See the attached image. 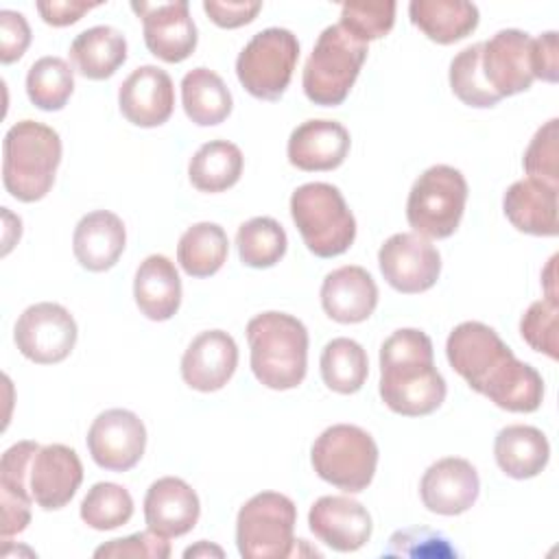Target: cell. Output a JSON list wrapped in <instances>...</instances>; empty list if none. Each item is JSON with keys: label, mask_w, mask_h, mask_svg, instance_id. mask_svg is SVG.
Listing matches in <instances>:
<instances>
[{"label": "cell", "mask_w": 559, "mask_h": 559, "mask_svg": "<svg viewBox=\"0 0 559 559\" xmlns=\"http://www.w3.org/2000/svg\"><path fill=\"white\" fill-rule=\"evenodd\" d=\"M41 20L50 26H68L83 17V13L98 7V2H79V0H50L35 4Z\"/></svg>", "instance_id": "c3c4849f"}, {"label": "cell", "mask_w": 559, "mask_h": 559, "mask_svg": "<svg viewBox=\"0 0 559 559\" xmlns=\"http://www.w3.org/2000/svg\"><path fill=\"white\" fill-rule=\"evenodd\" d=\"M242 151L227 140H210L190 159V183L201 192H223L242 175Z\"/></svg>", "instance_id": "d6a6232c"}, {"label": "cell", "mask_w": 559, "mask_h": 559, "mask_svg": "<svg viewBox=\"0 0 559 559\" xmlns=\"http://www.w3.org/2000/svg\"><path fill=\"white\" fill-rule=\"evenodd\" d=\"M319 367L325 386L341 395H352L360 391L369 373L367 352L360 343L347 336L332 338L323 347Z\"/></svg>", "instance_id": "e575fe53"}, {"label": "cell", "mask_w": 559, "mask_h": 559, "mask_svg": "<svg viewBox=\"0 0 559 559\" xmlns=\"http://www.w3.org/2000/svg\"><path fill=\"white\" fill-rule=\"evenodd\" d=\"M480 52H483V41L463 48L450 61V87L461 103L485 109V107L498 105L502 98L485 81L483 68H480Z\"/></svg>", "instance_id": "74e56055"}, {"label": "cell", "mask_w": 559, "mask_h": 559, "mask_svg": "<svg viewBox=\"0 0 559 559\" xmlns=\"http://www.w3.org/2000/svg\"><path fill=\"white\" fill-rule=\"evenodd\" d=\"M480 480L476 467L461 456L432 463L419 483V496L428 511L439 515L465 513L478 498Z\"/></svg>", "instance_id": "ac0fdd59"}, {"label": "cell", "mask_w": 559, "mask_h": 559, "mask_svg": "<svg viewBox=\"0 0 559 559\" xmlns=\"http://www.w3.org/2000/svg\"><path fill=\"white\" fill-rule=\"evenodd\" d=\"M312 535L336 552H354L371 537L369 511L349 496H321L308 513Z\"/></svg>", "instance_id": "e0dca14e"}, {"label": "cell", "mask_w": 559, "mask_h": 559, "mask_svg": "<svg viewBox=\"0 0 559 559\" xmlns=\"http://www.w3.org/2000/svg\"><path fill=\"white\" fill-rule=\"evenodd\" d=\"M76 321L59 304L39 301L28 306L15 321L13 338L20 354L37 365H55L70 356L76 345Z\"/></svg>", "instance_id": "30bf717a"}, {"label": "cell", "mask_w": 559, "mask_h": 559, "mask_svg": "<svg viewBox=\"0 0 559 559\" xmlns=\"http://www.w3.org/2000/svg\"><path fill=\"white\" fill-rule=\"evenodd\" d=\"M297 509L277 491L249 498L236 518V544L245 559H286L295 548Z\"/></svg>", "instance_id": "ba28073f"}, {"label": "cell", "mask_w": 559, "mask_h": 559, "mask_svg": "<svg viewBox=\"0 0 559 559\" xmlns=\"http://www.w3.org/2000/svg\"><path fill=\"white\" fill-rule=\"evenodd\" d=\"M74 90V72L61 57L37 59L26 74L28 100L44 111H59L66 107Z\"/></svg>", "instance_id": "8d00e7d4"}, {"label": "cell", "mask_w": 559, "mask_h": 559, "mask_svg": "<svg viewBox=\"0 0 559 559\" xmlns=\"http://www.w3.org/2000/svg\"><path fill=\"white\" fill-rule=\"evenodd\" d=\"M493 456L507 476L524 480L537 476L548 465L550 443L539 428L511 424L496 435Z\"/></svg>", "instance_id": "83f0119b"}, {"label": "cell", "mask_w": 559, "mask_h": 559, "mask_svg": "<svg viewBox=\"0 0 559 559\" xmlns=\"http://www.w3.org/2000/svg\"><path fill=\"white\" fill-rule=\"evenodd\" d=\"M480 395L509 413H533L544 400V380L535 367L511 354L485 382Z\"/></svg>", "instance_id": "f1b7e54d"}, {"label": "cell", "mask_w": 559, "mask_h": 559, "mask_svg": "<svg viewBox=\"0 0 559 559\" xmlns=\"http://www.w3.org/2000/svg\"><path fill=\"white\" fill-rule=\"evenodd\" d=\"M511 347L498 336V332L480 321L459 323L448 341L445 356L450 367L476 391L480 393L489 376L511 356Z\"/></svg>", "instance_id": "4fadbf2b"}, {"label": "cell", "mask_w": 559, "mask_h": 559, "mask_svg": "<svg viewBox=\"0 0 559 559\" xmlns=\"http://www.w3.org/2000/svg\"><path fill=\"white\" fill-rule=\"evenodd\" d=\"M397 4L386 2H369V0H354L341 7V26L360 41H371L384 37L395 22Z\"/></svg>", "instance_id": "ab89813d"}, {"label": "cell", "mask_w": 559, "mask_h": 559, "mask_svg": "<svg viewBox=\"0 0 559 559\" xmlns=\"http://www.w3.org/2000/svg\"><path fill=\"white\" fill-rule=\"evenodd\" d=\"M181 105L199 127L221 124L231 114V92L210 68H192L181 79Z\"/></svg>", "instance_id": "1f68e13d"}, {"label": "cell", "mask_w": 559, "mask_h": 559, "mask_svg": "<svg viewBox=\"0 0 559 559\" xmlns=\"http://www.w3.org/2000/svg\"><path fill=\"white\" fill-rule=\"evenodd\" d=\"M251 371L260 384L288 391L304 382L308 369V330L286 312L269 310L247 323Z\"/></svg>", "instance_id": "7a4b0ae2"}, {"label": "cell", "mask_w": 559, "mask_h": 559, "mask_svg": "<svg viewBox=\"0 0 559 559\" xmlns=\"http://www.w3.org/2000/svg\"><path fill=\"white\" fill-rule=\"evenodd\" d=\"M349 131L336 120H306L288 138V162L306 173L334 170L349 153Z\"/></svg>", "instance_id": "7402d4cb"}, {"label": "cell", "mask_w": 559, "mask_h": 559, "mask_svg": "<svg viewBox=\"0 0 559 559\" xmlns=\"http://www.w3.org/2000/svg\"><path fill=\"white\" fill-rule=\"evenodd\" d=\"M384 557H456V550L441 533L415 526L393 533Z\"/></svg>", "instance_id": "7bdbcfd3"}, {"label": "cell", "mask_w": 559, "mask_h": 559, "mask_svg": "<svg viewBox=\"0 0 559 559\" xmlns=\"http://www.w3.org/2000/svg\"><path fill=\"white\" fill-rule=\"evenodd\" d=\"M260 9H262V2H221V0L203 2V11L221 28L245 26L255 20Z\"/></svg>", "instance_id": "bcb514c9"}, {"label": "cell", "mask_w": 559, "mask_h": 559, "mask_svg": "<svg viewBox=\"0 0 559 559\" xmlns=\"http://www.w3.org/2000/svg\"><path fill=\"white\" fill-rule=\"evenodd\" d=\"M448 386L435 367L432 341L415 328L395 330L380 347V397L397 415L424 417L445 400Z\"/></svg>", "instance_id": "6da1fadb"}, {"label": "cell", "mask_w": 559, "mask_h": 559, "mask_svg": "<svg viewBox=\"0 0 559 559\" xmlns=\"http://www.w3.org/2000/svg\"><path fill=\"white\" fill-rule=\"evenodd\" d=\"M31 44V26L20 11H0V61H17Z\"/></svg>", "instance_id": "f6af8a7d"}, {"label": "cell", "mask_w": 559, "mask_h": 559, "mask_svg": "<svg viewBox=\"0 0 559 559\" xmlns=\"http://www.w3.org/2000/svg\"><path fill=\"white\" fill-rule=\"evenodd\" d=\"M531 68L533 76L546 83H557L559 79V52H557V33L548 31L533 39L531 46Z\"/></svg>", "instance_id": "7dc6e473"}, {"label": "cell", "mask_w": 559, "mask_h": 559, "mask_svg": "<svg viewBox=\"0 0 559 559\" xmlns=\"http://www.w3.org/2000/svg\"><path fill=\"white\" fill-rule=\"evenodd\" d=\"M133 297L146 319L168 321L181 304V280L175 264L162 253L144 258L135 271Z\"/></svg>", "instance_id": "4316f807"}, {"label": "cell", "mask_w": 559, "mask_h": 559, "mask_svg": "<svg viewBox=\"0 0 559 559\" xmlns=\"http://www.w3.org/2000/svg\"><path fill=\"white\" fill-rule=\"evenodd\" d=\"M524 170L531 179L559 188V120L544 122L524 151Z\"/></svg>", "instance_id": "60d3db41"}, {"label": "cell", "mask_w": 559, "mask_h": 559, "mask_svg": "<svg viewBox=\"0 0 559 559\" xmlns=\"http://www.w3.org/2000/svg\"><path fill=\"white\" fill-rule=\"evenodd\" d=\"M411 22L437 44H454L478 26V7L463 0H413Z\"/></svg>", "instance_id": "4dcf8cb0"}, {"label": "cell", "mask_w": 559, "mask_h": 559, "mask_svg": "<svg viewBox=\"0 0 559 559\" xmlns=\"http://www.w3.org/2000/svg\"><path fill=\"white\" fill-rule=\"evenodd\" d=\"M127 231L118 214L96 210L85 214L72 236V251L76 262L94 273L111 269L124 251Z\"/></svg>", "instance_id": "d4e9b609"}, {"label": "cell", "mask_w": 559, "mask_h": 559, "mask_svg": "<svg viewBox=\"0 0 559 559\" xmlns=\"http://www.w3.org/2000/svg\"><path fill=\"white\" fill-rule=\"evenodd\" d=\"M557 192L531 177L511 183L502 199V210L509 223L531 236H557Z\"/></svg>", "instance_id": "484cf974"}, {"label": "cell", "mask_w": 559, "mask_h": 559, "mask_svg": "<svg viewBox=\"0 0 559 559\" xmlns=\"http://www.w3.org/2000/svg\"><path fill=\"white\" fill-rule=\"evenodd\" d=\"M238 367V345L223 330H205L192 338L181 358L183 382L201 393L223 389Z\"/></svg>", "instance_id": "ffe728a7"}, {"label": "cell", "mask_w": 559, "mask_h": 559, "mask_svg": "<svg viewBox=\"0 0 559 559\" xmlns=\"http://www.w3.org/2000/svg\"><path fill=\"white\" fill-rule=\"evenodd\" d=\"M83 480V465L79 454L63 445H39L31 461L28 489L33 502L46 511L66 507Z\"/></svg>", "instance_id": "2e32d148"}, {"label": "cell", "mask_w": 559, "mask_h": 559, "mask_svg": "<svg viewBox=\"0 0 559 559\" xmlns=\"http://www.w3.org/2000/svg\"><path fill=\"white\" fill-rule=\"evenodd\" d=\"M122 116L135 127H159L175 109V87L166 70L157 66L135 68L118 90Z\"/></svg>", "instance_id": "d6986e66"}, {"label": "cell", "mask_w": 559, "mask_h": 559, "mask_svg": "<svg viewBox=\"0 0 559 559\" xmlns=\"http://www.w3.org/2000/svg\"><path fill=\"white\" fill-rule=\"evenodd\" d=\"M321 306L338 323L367 321L378 306V286L362 266H338L321 284Z\"/></svg>", "instance_id": "603a6c76"}, {"label": "cell", "mask_w": 559, "mask_h": 559, "mask_svg": "<svg viewBox=\"0 0 559 559\" xmlns=\"http://www.w3.org/2000/svg\"><path fill=\"white\" fill-rule=\"evenodd\" d=\"M197 491L177 476L157 478L144 496L146 526L164 537H181L199 522Z\"/></svg>", "instance_id": "44dd1931"}, {"label": "cell", "mask_w": 559, "mask_h": 559, "mask_svg": "<svg viewBox=\"0 0 559 559\" xmlns=\"http://www.w3.org/2000/svg\"><path fill=\"white\" fill-rule=\"evenodd\" d=\"M290 216L304 245L319 258L345 253L356 238V218L341 190L325 181H310L290 194Z\"/></svg>", "instance_id": "277c9868"}, {"label": "cell", "mask_w": 559, "mask_h": 559, "mask_svg": "<svg viewBox=\"0 0 559 559\" xmlns=\"http://www.w3.org/2000/svg\"><path fill=\"white\" fill-rule=\"evenodd\" d=\"M367 44L349 35L341 24L321 31L301 74L304 94L321 107L341 105L367 59Z\"/></svg>", "instance_id": "5b68a950"}, {"label": "cell", "mask_w": 559, "mask_h": 559, "mask_svg": "<svg viewBox=\"0 0 559 559\" xmlns=\"http://www.w3.org/2000/svg\"><path fill=\"white\" fill-rule=\"evenodd\" d=\"M557 317L559 304L557 299H537L533 301L520 321L522 338L535 349L552 360L559 358V341H557Z\"/></svg>", "instance_id": "b9f144b4"}, {"label": "cell", "mask_w": 559, "mask_h": 559, "mask_svg": "<svg viewBox=\"0 0 559 559\" xmlns=\"http://www.w3.org/2000/svg\"><path fill=\"white\" fill-rule=\"evenodd\" d=\"M467 201V181L448 164L426 168L413 183L406 201V218L424 238H448L456 231Z\"/></svg>", "instance_id": "52a82bcc"}, {"label": "cell", "mask_w": 559, "mask_h": 559, "mask_svg": "<svg viewBox=\"0 0 559 559\" xmlns=\"http://www.w3.org/2000/svg\"><path fill=\"white\" fill-rule=\"evenodd\" d=\"M74 70L90 81L109 79L127 61V39L114 26H92L70 44Z\"/></svg>", "instance_id": "f546056e"}, {"label": "cell", "mask_w": 559, "mask_h": 559, "mask_svg": "<svg viewBox=\"0 0 559 559\" xmlns=\"http://www.w3.org/2000/svg\"><path fill=\"white\" fill-rule=\"evenodd\" d=\"M133 515L131 493L116 483H96L81 502V520L96 531H111Z\"/></svg>", "instance_id": "f35d334b"}, {"label": "cell", "mask_w": 559, "mask_h": 559, "mask_svg": "<svg viewBox=\"0 0 559 559\" xmlns=\"http://www.w3.org/2000/svg\"><path fill=\"white\" fill-rule=\"evenodd\" d=\"M533 37L518 28H502L483 41L480 68L487 85L500 96L526 92L535 81L531 68Z\"/></svg>", "instance_id": "9a60e30c"}, {"label": "cell", "mask_w": 559, "mask_h": 559, "mask_svg": "<svg viewBox=\"0 0 559 559\" xmlns=\"http://www.w3.org/2000/svg\"><path fill=\"white\" fill-rule=\"evenodd\" d=\"M61 162L59 133L35 120L15 122L2 140V183L4 190L22 201L44 199Z\"/></svg>", "instance_id": "3957f363"}, {"label": "cell", "mask_w": 559, "mask_h": 559, "mask_svg": "<svg viewBox=\"0 0 559 559\" xmlns=\"http://www.w3.org/2000/svg\"><path fill=\"white\" fill-rule=\"evenodd\" d=\"M299 59V41L288 28L271 26L255 33L236 59L240 85L255 98L277 100Z\"/></svg>", "instance_id": "9c48e42d"}, {"label": "cell", "mask_w": 559, "mask_h": 559, "mask_svg": "<svg viewBox=\"0 0 559 559\" xmlns=\"http://www.w3.org/2000/svg\"><path fill=\"white\" fill-rule=\"evenodd\" d=\"M85 441L98 467L127 472L138 465L144 454L146 428L133 411L109 408L92 421Z\"/></svg>", "instance_id": "7c38bea8"}, {"label": "cell", "mask_w": 559, "mask_h": 559, "mask_svg": "<svg viewBox=\"0 0 559 559\" xmlns=\"http://www.w3.org/2000/svg\"><path fill=\"white\" fill-rule=\"evenodd\" d=\"M378 264L386 284L404 295L432 288L441 273L437 247L415 231H400L386 238L378 251Z\"/></svg>", "instance_id": "8fae6325"}, {"label": "cell", "mask_w": 559, "mask_h": 559, "mask_svg": "<svg viewBox=\"0 0 559 559\" xmlns=\"http://www.w3.org/2000/svg\"><path fill=\"white\" fill-rule=\"evenodd\" d=\"M39 443L20 441L11 445L0 461V507H2V524L0 535L9 539L11 535L22 533L31 522V489H28V472L31 461Z\"/></svg>", "instance_id": "cb8c5ba5"}, {"label": "cell", "mask_w": 559, "mask_h": 559, "mask_svg": "<svg viewBox=\"0 0 559 559\" xmlns=\"http://www.w3.org/2000/svg\"><path fill=\"white\" fill-rule=\"evenodd\" d=\"M207 555H216V557H223V550L218 546H212L207 542H199L197 546H190L183 557H207Z\"/></svg>", "instance_id": "681fc988"}, {"label": "cell", "mask_w": 559, "mask_h": 559, "mask_svg": "<svg viewBox=\"0 0 559 559\" xmlns=\"http://www.w3.org/2000/svg\"><path fill=\"white\" fill-rule=\"evenodd\" d=\"M310 461L319 478L347 493H358L373 480L378 445L360 426L334 424L314 439Z\"/></svg>", "instance_id": "8992f818"}, {"label": "cell", "mask_w": 559, "mask_h": 559, "mask_svg": "<svg viewBox=\"0 0 559 559\" xmlns=\"http://www.w3.org/2000/svg\"><path fill=\"white\" fill-rule=\"evenodd\" d=\"M94 557H131V559H168L170 544L168 537L146 528L129 537L111 539L94 550Z\"/></svg>", "instance_id": "ee69618b"}, {"label": "cell", "mask_w": 559, "mask_h": 559, "mask_svg": "<svg viewBox=\"0 0 559 559\" xmlns=\"http://www.w3.org/2000/svg\"><path fill=\"white\" fill-rule=\"evenodd\" d=\"M229 242L218 223H194L188 227L177 245V262L190 277H210L227 260Z\"/></svg>", "instance_id": "836d02e7"}, {"label": "cell", "mask_w": 559, "mask_h": 559, "mask_svg": "<svg viewBox=\"0 0 559 559\" xmlns=\"http://www.w3.org/2000/svg\"><path fill=\"white\" fill-rule=\"evenodd\" d=\"M240 262L251 269L275 266L288 247L284 227L271 216H255L242 223L236 231Z\"/></svg>", "instance_id": "d590c367"}, {"label": "cell", "mask_w": 559, "mask_h": 559, "mask_svg": "<svg viewBox=\"0 0 559 559\" xmlns=\"http://www.w3.org/2000/svg\"><path fill=\"white\" fill-rule=\"evenodd\" d=\"M142 20L144 44L157 59L179 63L197 48V26L190 17V4L177 2H131Z\"/></svg>", "instance_id": "5bb4252c"}]
</instances>
